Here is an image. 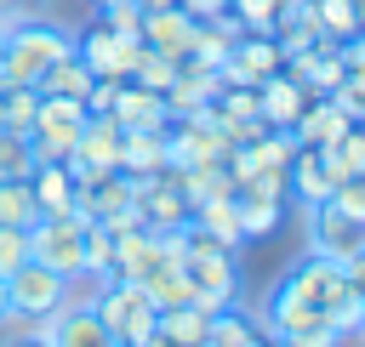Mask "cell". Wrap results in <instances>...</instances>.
<instances>
[{
	"mask_svg": "<svg viewBox=\"0 0 365 347\" xmlns=\"http://www.w3.org/2000/svg\"><path fill=\"white\" fill-rule=\"evenodd\" d=\"M68 51H74V34L63 23H11L0 34V68H6V80L40 85V74L51 63H63Z\"/></svg>",
	"mask_w": 365,
	"mask_h": 347,
	"instance_id": "cell-1",
	"label": "cell"
},
{
	"mask_svg": "<svg viewBox=\"0 0 365 347\" xmlns=\"http://www.w3.org/2000/svg\"><path fill=\"white\" fill-rule=\"evenodd\" d=\"M80 233H86V216H80V210L29 222V262H40V267L74 279V273H80Z\"/></svg>",
	"mask_w": 365,
	"mask_h": 347,
	"instance_id": "cell-2",
	"label": "cell"
},
{
	"mask_svg": "<svg viewBox=\"0 0 365 347\" xmlns=\"http://www.w3.org/2000/svg\"><path fill=\"white\" fill-rule=\"evenodd\" d=\"M274 296H297V301L331 307L336 296H354V290H348V279H342V262H331V256L308 250V256H297V262H291V273L274 284Z\"/></svg>",
	"mask_w": 365,
	"mask_h": 347,
	"instance_id": "cell-3",
	"label": "cell"
},
{
	"mask_svg": "<svg viewBox=\"0 0 365 347\" xmlns=\"http://www.w3.org/2000/svg\"><path fill=\"white\" fill-rule=\"evenodd\" d=\"M68 296V279L40 267V262H23L11 279H6V301H11V319H51Z\"/></svg>",
	"mask_w": 365,
	"mask_h": 347,
	"instance_id": "cell-4",
	"label": "cell"
},
{
	"mask_svg": "<svg viewBox=\"0 0 365 347\" xmlns=\"http://www.w3.org/2000/svg\"><path fill=\"white\" fill-rule=\"evenodd\" d=\"M268 336H279V341H291V347H336V341H342V336L331 330L325 307L297 301V296H274V301H268Z\"/></svg>",
	"mask_w": 365,
	"mask_h": 347,
	"instance_id": "cell-5",
	"label": "cell"
},
{
	"mask_svg": "<svg viewBox=\"0 0 365 347\" xmlns=\"http://www.w3.org/2000/svg\"><path fill=\"white\" fill-rule=\"evenodd\" d=\"M308 250H319L331 262H348V256L365 250V222L336 210L331 199H319V205H308Z\"/></svg>",
	"mask_w": 365,
	"mask_h": 347,
	"instance_id": "cell-6",
	"label": "cell"
},
{
	"mask_svg": "<svg viewBox=\"0 0 365 347\" xmlns=\"http://www.w3.org/2000/svg\"><path fill=\"white\" fill-rule=\"evenodd\" d=\"M137 46H143V40H125V34H114L108 23H91V28L74 40V57L91 68V80H97V74H108V80H125V74H131V57H137Z\"/></svg>",
	"mask_w": 365,
	"mask_h": 347,
	"instance_id": "cell-7",
	"label": "cell"
},
{
	"mask_svg": "<svg viewBox=\"0 0 365 347\" xmlns=\"http://www.w3.org/2000/svg\"><path fill=\"white\" fill-rule=\"evenodd\" d=\"M285 74L308 91V97H331L336 85H342V51H336V40H314L308 51H297V57H285Z\"/></svg>",
	"mask_w": 365,
	"mask_h": 347,
	"instance_id": "cell-8",
	"label": "cell"
},
{
	"mask_svg": "<svg viewBox=\"0 0 365 347\" xmlns=\"http://www.w3.org/2000/svg\"><path fill=\"white\" fill-rule=\"evenodd\" d=\"M336 165H331V154L325 148H297L291 154V165H285V193H297L302 205H319V199H331L336 193Z\"/></svg>",
	"mask_w": 365,
	"mask_h": 347,
	"instance_id": "cell-9",
	"label": "cell"
},
{
	"mask_svg": "<svg viewBox=\"0 0 365 347\" xmlns=\"http://www.w3.org/2000/svg\"><path fill=\"white\" fill-rule=\"evenodd\" d=\"M108 119H114L120 131H165V125H171L165 97H160V91H148V85H137V80H120Z\"/></svg>",
	"mask_w": 365,
	"mask_h": 347,
	"instance_id": "cell-10",
	"label": "cell"
},
{
	"mask_svg": "<svg viewBox=\"0 0 365 347\" xmlns=\"http://www.w3.org/2000/svg\"><path fill=\"white\" fill-rule=\"evenodd\" d=\"M194 23L200 17H188L182 6H154V11H143V46L165 51L171 63H182L194 51Z\"/></svg>",
	"mask_w": 365,
	"mask_h": 347,
	"instance_id": "cell-11",
	"label": "cell"
},
{
	"mask_svg": "<svg viewBox=\"0 0 365 347\" xmlns=\"http://www.w3.org/2000/svg\"><path fill=\"white\" fill-rule=\"evenodd\" d=\"M302 102H308V91L279 68V74H268V80H257V114H262V125H279V131H291L297 125V114H302Z\"/></svg>",
	"mask_w": 365,
	"mask_h": 347,
	"instance_id": "cell-12",
	"label": "cell"
},
{
	"mask_svg": "<svg viewBox=\"0 0 365 347\" xmlns=\"http://www.w3.org/2000/svg\"><path fill=\"white\" fill-rule=\"evenodd\" d=\"M348 125H354V119H348L331 97H308L302 114H297V125H291V137H297V148H331Z\"/></svg>",
	"mask_w": 365,
	"mask_h": 347,
	"instance_id": "cell-13",
	"label": "cell"
},
{
	"mask_svg": "<svg viewBox=\"0 0 365 347\" xmlns=\"http://www.w3.org/2000/svg\"><path fill=\"white\" fill-rule=\"evenodd\" d=\"M29 188H34V205H40V216H63V210H74V171L63 165V159H40L34 171H29Z\"/></svg>",
	"mask_w": 365,
	"mask_h": 347,
	"instance_id": "cell-14",
	"label": "cell"
},
{
	"mask_svg": "<svg viewBox=\"0 0 365 347\" xmlns=\"http://www.w3.org/2000/svg\"><path fill=\"white\" fill-rule=\"evenodd\" d=\"M211 330V313L200 301H182V307H160L154 313V341L160 347H200Z\"/></svg>",
	"mask_w": 365,
	"mask_h": 347,
	"instance_id": "cell-15",
	"label": "cell"
},
{
	"mask_svg": "<svg viewBox=\"0 0 365 347\" xmlns=\"http://www.w3.org/2000/svg\"><path fill=\"white\" fill-rule=\"evenodd\" d=\"M228 63L257 85V80H268V74H279V68H285V51L274 46V34H251V28H240V40H234Z\"/></svg>",
	"mask_w": 365,
	"mask_h": 347,
	"instance_id": "cell-16",
	"label": "cell"
},
{
	"mask_svg": "<svg viewBox=\"0 0 365 347\" xmlns=\"http://www.w3.org/2000/svg\"><path fill=\"white\" fill-rule=\"evenodd\" d=\"M188 222L205 228V233H211L217 245H228V250L245 245V228H240V205H234V193H211V199H200V205L188 210Z\"/></svg>",
	"mask_w": 365,
	"mask_h": 347,
	"instance_id": "cell-17",
	"label": "cell"
},
{
	"mask_svg": "<svg viewBox=\"0 0 365 347\" xmlns=\"http://www.w3.org/2000/svg\"><path fill=\"white\" fill-rule=\"evenodd\" d=\"M46 336H51V347H114V336L97 324V313H91V307H68V313L57 307Z\"/></svg>",
	"mask_w": 365,
	"mask_h": 347,
	"instance_id": "cell-18",
	"label": "cell"
},
{
	"mask_svg": "<svg viewBox=\"0 0 365 347\" xmlns=\"http://www.w3.org/2000/svg\"><path fill=\"white\" fill-rule=\"evenodd\" d=\"M120 171L137 182L165 171V131H120Z\"/></svg>",
	"mask_w": 365,
	"mask_h": 347,
	"instance_id": "cell-19",
	"label": "cell"
},
{
	"mask_svg": "<svg viewBox=\"0 0 365 347\" xmlns=\"http://www.w3.org/2000/svg\"><path fill=\"white\" fill-rule=\"evenodd\" d=\"M34 114H40V85L29 80H0V125L6 131H34Z\"/></svg>",
	"mask_w": 365,
	"mask_h": 347,
	"instance_id": "cell-20",
	"label": "cell"
},
{
	"mask_svg": "<svg viewBox=\"0 0 365 347\" xmlns=\"http://www.w3.org/2000/svg\"><path fill=\"white\" fill-rule=\"evenodd\" d=\"M40 91H46V97H80V102H86V91H91V68L68 51L63 63H51V68L40 74Z\"/></svg>",
	"mask_w": 365,
	"mask_h": 347,
	"instance_id": "cell-21",
	"label": "cell"
},
{
	"mask_svg": "<svg viewBox=\"0 0 365 347\" xmlns=\"http://www.w3.org/2000/svg\"><path fill=\"white\" fill-rule=\"evenodd\" d=\"M29 222H40L34 188H29V176H6L0 182V228H29Z\"/></svg>",
	"mask_w": 365,
	"mask_h": 347,
	"instance_id": "cell-22",
	"label": "cell"
},
{
	"mask_svg": "<svg viewBox=\"0 0 365 347\" xmlns=\"http://www.w3.org/2000/svg\"><path fill=\"white\" fill-rule=\"evenodd\" d=\"M314 23H319V34H325V40H336V46H342V40H354V34L365 28L354 0H314Z\"/></svg>",
	"mask_w": 365,
	"mask_h": 347,
	"instance_id": "cell-23",
	"label": "cell"
},
{
	"mask_svg": "<svg viewBox=\"0 0 365 347\" xmlns=\"http://www.w3.org/2000/svg\"><path fill=\"white\" fill-rule=\"evenodd\" d=\"M143 296H148L154 307H182V301H194V284H188L182 267H160V273L143 279Z\"/></svg>",
	"mask_w": 365,
	"mask_h": 347,
	"instance_id": "cell-24",
	"label": "cell"
},
{
	"mask_svg": "<svg viewBox=\"0 0 365 347\" xmlns=\"http://www.w3.org/2000/svg\"><path fill=\"white\" fill-rule=\"evenodd\" d=\"M125 80H137V85H148V91H165L171 80H177V63L165 57V51H154V46H137V57H131V74Z\"/></svg>",
	"mask_w": 365,
	"mask_h": 347,
	"instance_id": "cell-25",
	"label": "cell"
},
{
	"mask_svg": "<svg viewBox=\"0 0 365 347\" xmlns=\"http://www.w3.org/2000/svg\"><path fill=\"white\" fill-rule=\"evenodd\" d=\"M234 205H240V228H245V245H251V239H262V233H274V222H279V199L234 193Z\"/></svg>",
	"mask_w": 365,
	"mask_h": 347,
	"instance_id": "cell-26",
	"label": "cell"
},
{
	"mask_svg": "<svg viewBox=\"0 0 365 347\" xmlns=\"http://www.w3.org/2000/svg\"><path fill=\"white\" fill-rule=\"evenodd\" d=\"M325 154H331L336 176H359V171H365V125L354 119V125H348V131H342V137H336Z\"/></svg>",
	"mask_w": 365,
	"mask_h": 347,
	"instance_id": "cell-27",
	"label": "cell"
},
{
	"mask_svg": "<svg viewBox=\"0 0 365 347\" xmlns=\"http://www.w3.org/2000/svg\"><path fill=\"white\" fill-rule=\"evenodd\" d=\"M29 171H34V148H29V137L0 125V182H6V176H29Z\"/></svg>",
	"mask_w": 365,
	"mask_h": 347,
	"instance_id": "cell-28",
	"label": "cell"
},
{
	"mask_svg": "<svg viewBox=\"0 0 365 347\" xmlns=\"http://www.w3.org/2000/svg\"><path fill=\"white\" fill-rule=\"evenodd\" d=\"M29 262V228H0V279H11Z\"/></svg>",
	"mask_w": 365,
	"mask_h": 347,
	"instance_id": "cell-29",
	"label": "cell"
},
{
	"mask_svg": "<svg viewBox=\"0 0 365 347\" xmlns=\"http://www.w3.org/2000/svg\"><path fill=\"white\" fill-rule=\"evenodd\" d=\"M103 23H108L114 34H125V40H143V6H137V0L108 6V11H103Z\"/></svg>",
	"mask_w": 365,
	"mask_h": 347,
	"instance_id": "cell-30",
	"label": "cell"
},
{
	"mask_svg": "<svg viewBox=\"0 0 365 347\" xmlns=\"http://www.w3.org/2000/svg\"><path fill=\"white\" fill-rule=\"evenodd\" d=\"M331 102H336L348 119H365V74H342V85L331 91Z\"/></svg>",
	"mask_w": 365,
	"mask_h": 347,
	"instance_id": "cell-31",
	"label": "cell"
},
{
	"mask_svg": "<svg viewBox=\"0 0 365 347\" xmlns=\"http://www.w3.org/2000/svg\"><path fill=\"white\" fill-rule=\"evenodd\" d=\"M331 205L365 222V171H359V176H342V182H336V193H331Z\"/></svg>",
	"mask_w": 365,
	"mask_h": 347,
	"instance_id": "cell-32",
	"label": "cell"
},
{
	"mask_svg": "<svg viewBox=\"0 0 365 347\" xmlns=\"http://www.w3.org/2000/svg\"><path fill=\"white\" fill-rule=\"evenodd\" d=\"M114 91H120V80L97 74V80H91V91H86V114H108V108H114Z\"/></svg>",
	"mask_w": 365,
	"mask_h": 347,
	"instance_id": "cell-33",
	"label": "cell"
},
{
	"mask_svg": "<svg viewBox=\"0 0 365 347\" xmlns=\"http://www.w3.org/2000/svg\"><path fill=\"white\" fill-rule=\"evenodd\" d=\"M342 279H348V290H354V296H365V250L342 262Z\"/></svg>",
	"mask_w": 365,
	"mask_h": 347,
	"instance_id": "cell-34",
	"label": "cell"
},
{
	"mask_svg": "<svg viewBox=\"0 0 365 347\" xmlns=\"http://www.w3.org/2000/svg\"><path fill=\"white\" fill-rule=\"evenodd\" d=\"M177 6H182L188 17H222V11H228V0H177Z\"/></svg>",
	"mask_w": 365,
	"mask_h": 347,
	"instance_id": "cell-35",
	"label": "cell"
},
{
	"mask_svg": "<svg viewBox=\"0 0 365 347\" xmlns=\"http://www.w3.org/2000/svg\"><path fill=\"white\" fill-rule=\"evenodd\" d=\"M6 347H51V336H17V341H6Z\"/></svg>",
	"mask_w": 365,
	"mask_h": 347,
	"instance_id": "cell-36",
	"label": "cell"
},
{
	"mask_svg": "<svg viewBox=\"0 0 365 347\" xmlns=\"http://www.w3.org/2000/svg\"><path fill=\"white\" fill-rule=\"evenodd\" d=\"M11 319V301H6V279H0V324Z\"/></svg>",
	"mask_w": 365,
	"mask_h": 347,
	"instance_id": "cell-37",
	"label": "cell"
},
{
	"mask_svg": "<svg viewBox=\"0 0 365 347\" xmlns=\"http://www.w3.org/2000/svg\"><path fill=\"white\" fill-rule=\"evenodd\" d=\"M240 347H268V336H262V330H257V336H251V341H240Z\"/></svg>",
	"mask_w": 365,
	"mask_h": 347,
	"instance_id": "cell-38",
	"label": "cell"
},
{
	"mask_svg": "<svg viewBox=\"0 0 365 347\" xmlns=\"http://www.w3.org/2000/svg\"><path fill=\"white\" fill-rule=\"evenodd\" d=\"M137 6H143V11H154V6H177V0H137Z\"/></svg>",
	"mask_w": 365,
	"mask_h": 347,
	"instance_id": "cell-39",
	"label": "cell"
},
{
	"mask_svg": "<svg viewBox=\"0 0 365 347\" xmlns=\"http://www.w3.org/2000/svg\"><path fill=\"white\" fill-rule=\"evenodd\" d=\"M91 6H97V11H108V6H120V0H91Z\"/></svg>",
	"mask_w": 365,
	"mask_h": 347,
	"instance_id": "cell-40",
	"label": "cell"
},
{
	"mask_svg": "<svg viewBox=\"0 0 365 347\" xmlns=\"http://www.w3.org/2000/svg\"><path fill=\"white\" fill-rule=\"evenodd\" d=\"M359 336H365V296H359Z\"/></svg>",
	"mask_w": 365,
	"mask_h": 347,
	"instance_id": "cell-41",
	"label": "cell"
},
{
	"mask_svg": "<svg viewBox=\"0 0 365 347\" xmlns=\"http://www.w3.org/2000/svg\"><path fill=\"white\" fill-rule=\"evenodd\" d=\"M268 347H291V341H279V336H268Z\"/></svg>",
	"mask_w": 365,
	"mask_h": 347,
	"instance_id": "cell-42",
	"label": "cell"
},
{
	"mask_svg": "<svg viewBox=\"0 0 365 347\" xmlns=\"http://www.w3.org/2000/svg\"><path fill=\"white\" fill-rule=\"evenodd\" d=\"M0 80H6V68H0Z\"/></svg>",
	"mask_w": 365,
	"mask_h": 347,
	"instance_id": "cell-43",
	"label": "cell"
},
{
	"mask_svg": "<svg viewBox=\"0 0 365 347\" xmlns=\"http://www.w3.org/2000/svg\"><path fill=\"white\" fill-rule=\"evenodd\" d=\"M359 125H365V119H359Z\"/></svg>",
	"mask_w": 365,
	"mask_h": 347,
	"instance_id": "cell-44",
	"label": "cell"
}]
</instances>
